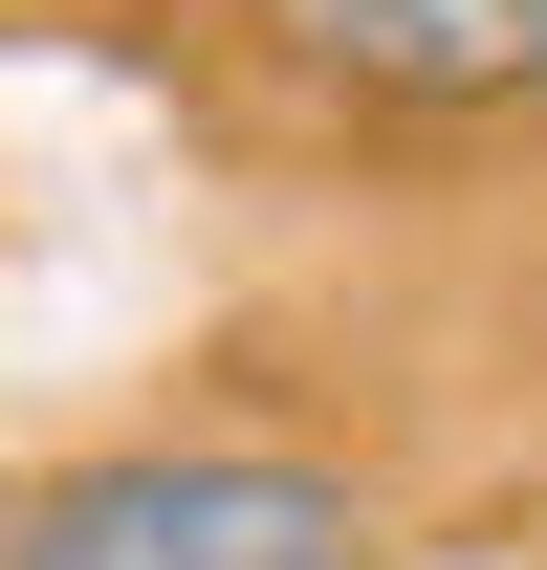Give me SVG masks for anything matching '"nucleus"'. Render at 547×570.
Instances as JSON below:
<instances>
[{
  "label": "nucleus",
  "instance_id": "f257e3e1",
  "mask_svg": "<svg viewBox=\"0 0 547 570\" xmlns=\"http://www.w3.org/2000/svg\"><path fill=\"white\" fill-rule=\"evenodd\" d=\"M0 570H395L372 483L263 461V439H132L0 504Z\"/></svg>",
  "mask_w": 547,
  "mask_h": 570
},
{
  "label": "nucleus",
  "instance_id": "f03ea898",
  "mask_svg": "<svg viewBox=\"0 0 547 570\" xmlns=\"http://www.w3.org/2000/svg\"><path fill=\"white\" fill-rule=\"evenodd\" d=\"M263 22L350 110H526L547 88V0H263Z\"/></svg>",
  "mask_w": 547,
  "mask_h": 570
}]
</instances>
